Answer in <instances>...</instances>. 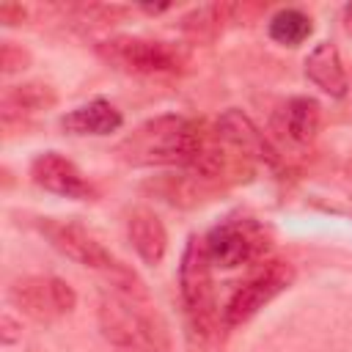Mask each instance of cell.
I'll use <instances>...</instances> for the list:
<instances>
[{
    "mask_svg": "<svg viewBox=\"0 0 352 352\" xmlns=\"http://www.w3.org/2000/svg\"><path fill=\"white\" fill-rule=\"evenodd\" d=\"M209 140V132L201 121L184 116H157L132 129L118 146L116 154L138 168L151 165H176L192 168Z\"/></svg>",
    "mask_w": 352,
    "mask_h": 352,
    "instance_id": "1",
    "label": "cell"
},
{
    "mask_svg": "<svg viewBox=\"0 0 352 352\" xmlns=\"http://www.w3.org/2000/svg\"><path fill=\"white\" fill-rule=\"evenodd\" d=\"M148 297H135L118 289H102L99 294V330L116 352H165L162 330L148 311Z\"/></svg>",
    "mask_w": 352,
    "mask_h": 352,
    "instance_id": "2",
    "label": "cell"
},
{
    "mask_svg": "<svg viewBox=\"0 0 352 352\" xmlns=\"http://www.w3.org/2000/svg\"><path fill=\"white\" fill-rule=\"evenodd\" d=\"M38 231L66 258H72V261H77V264H82L88 270L102 272L107 278V286H113L118 292H126V294H135V297H148L143 280L124 261H118L85 226H80L74 220L38 217Z\"/></svg>",
    "mask_w": 352,
    "mask_h": 352,
    "instance_id": "3",
    "label": "cell"
},
{
    "mask_svg": "<svg viewBox=\"0 0 352 352\" xmlns=\"http://www.w3.org/2000/svg\"><path fill=\"white\" fill-rule=\"evenodd\" d=\"M179 294L184 308V322L190 341L204 346L214 327V289H212V261L204 236L192 234L184 245L179 264Z\"/></svg>",
    "mask_w": 352,
    "mask_h": 352,
    "instance_id": "4",
    "label": "cell"
},
{
    "mask_svg": "<svg viewBox=\"0 0 352 352\" xmlns=\"http://www.w3.org/2000/svg\"><path fill=\"white\" fill-rule=\"evenodd\" d=\"M96 55L124 74H176L187 66L184 47L146 36H110L96 44Z\"/></svg>",
    "mask_w": 352,
    "mask_h": 352,
    "instance_id": "5",
    "label": "cell"
},
{
    "mask_svg": "<svg viewBox=\"0 0 352 352\" xmlns=\"http://www.w3.org/2000/svg\"><path fill=\"white\" fill-rule=\"evenodd\" d=\"M204 242H206L212 267L234 270V267H245V264L264 258L272 245V236L253 217H228L217 223L204 236Z\"/></svg>",
    "mask_w": 352,
    "mask_h": 352,
    "instance_id": "6",
    "label": "cell"
},
{
    "mask_svg": "<svg viewBox=\"0 0 352 352\" xmlns=\"http://www.w3.org/2000/svg\"><path fill=\"white\" fill-rule=\"evenodd\" d=\"M294 280V267L289 261L272 258L264 261L226 302L223 308V324L226 327H236L242 322H248L250 316H256L267 302H272L280 292H286Z\"/></svg>",
    "mask_w": 352,
    "mask_h": 352,
    "instance_id": "7",
    "label": "cell"
},
{
    "mask_svg": "<svg viewBox=\"0 0 352 352\" xmlns=\"http://www.w3.org/2000/svg\"><path fill=\"white\" fill-rule=\"evenodd\" d=\"M8 302L36 322H52L74 311V289L55 275H25L8 286Z\"/></svg>",
    "mask_w": 352,
    "mask_h": 352,
    "instance_id": "8",
    "label": "cell"
},
{
    "mask_svg": "<svg viewBox=\"0 0 352 352\" xmlns=\"http://www.w3.org/2000/svg\"><path fill=\"white\" fill-rule=\"evenodd\" d=\"M30 179L44 187L47 192L63 195V198H77V201H88L96 195L94 184L85 179V173L63 154L58 151H44L30 162Z\"/></svg>",
    "mask_w": 352,
    "mask_h": 352,
    "instance_id": "9",
    "label": "cell"
},
{
    "mask_svg": "<svg viewBox=\"0 0 352 352\" xmlns=\"http://www.w3.org/2000/svg\"><path fill=\"white\" fill-rule=\"evenodd\" d=\"M223 143L234 146L236 151H242L245 157H250L253 162H264V165H278L280 157L275 151V146L264 138V132H258V126L236 107H228L226 113H220V118L214 121L212 129Z\"/></svg>",
    "mask_w": 352,
    "mask_h": 352,
    "instance_id": "10",
    "label": "cell"
},
{
    "mask_svg": "<svg viewBox=\"0 0 352 352\" xmlns=\"http://www.w3.org/2000/svg\"><path fill=\"white\" fill-rule=\"evenodd\" d=\"M322 124V107L311 96H292L272 113L275 138L286 140L294 148H305L316 140Z\"/></svg>",
    "mask_w": 352,
    "mask_h": 352,
    "instance_id": "11",
    "label": "cell"
},
{
    "mask_svg": "<svg viewBox=\"0 0 352 352\" xmlns=\"http://www.w3.org/2000/svg\"><path fill=\"white\" fill-rule=\"evenodd\" d=\"M305 77L319 91H324L333 99H341L349 91V77H346V69L341 63L338 47L333 41H319L308 52V58H305Z\"/></svg>",
    "mask_w": 352,
    "mask_h": 352,
    "instance_id": "12",
    "label": "cell"
},
{
    "mask_svg": "<svg viewBox=\"0 0 352 352\" xmlns=\"http://www.w3.org/2000/svg\"><path fill=\"white\" fill-rule=\"evenodd\" d=\"M126 234H129V242L135 248V253L148 264V267H157L162 258H165V250H168V231L162 226V220L146 209V206H138L132 209L129 220H126Z\"/></svg>",
    "mask_w": 352,
    "mask_h": 352,
    "instance_id": "13",
    "label": "cell"
},
{
    "mask_svg": "<svg viewBox=\"0 0 352 352\" xmlns=\"http://www.w3.org/2000/svg\"><path fill=\"white\" fill-rule=\"evenodd\" d=\"M124 124V116L107 99H91L60 118V129L66 135H110Z\"/></svg>",
    "mask_w": 352,
    "mask_h": 352,
    "instance_id": "14",
    "label": "cell"
},
{
    "mask_svg": "<svg viewBox=\"0 0 352 352\" xmlns=\"http://www.w3.org/2000/svg\"><path fill=\"white\" fill-rule=\"evenodd\" d=\"M55 104V91L44 82H25V85H8L0 99V116L3 124L22 121L30 113L47 110Z\"/></svg>",
    "mask_w": 352,
    "mask_h": 352,
    "instance_id": "15",
    "label": "cell"
},
{
    "mask_svg": "<svg viewBox=\"0 0 352 352\" xmlns=\"http://www.w3.org/2000/svg\"><path fill=\"white\" fill-rule=\"evenodd\" d=\"M314 25H311V16L300 8H280L270 16V25H267V33L272 41H278L280 47H297L302 44L308 36H311Z\"/></svg>",
    "mask_w": 352,
    "mask_h": 352,
    "instance_id": "16",
    "label": "cell"
},
{
    "mask_svg": "<svg viewBox=\"0 0 352 352\" xmlns=\"http://www.w3.org/2000/svg\"><path fill=\"white\" fill-rule=\"evenodd\" d=\"M231 11H234L231 6H204V8H195L192 14H187L182 19V30L195 36V38L214 36L220 22H226V14H231Z\"/></svg>",
    "mask_w": 352,
    "mask_h": 352,
    "instance_id": "17",
    "label": "cell"
},
{
    "mask_svg": "<svg viewBox=\"0 0 352 352\" xmlns=\"http://www.w3.org/2000/svg\"><path fill=\"white\" fill-rule=\"evenodd\" d=\"M30 63V52L14 41H3L0 44V72L3 74H16L22 69H28Z\"/></svg>",
    "mask_w": 352,
    "mask_h": 352,
    "instance_id": "18",
    "label": "cell"
},
{
    "mask_svg": "<svg viewBox=\"0 0 352 352\" xmlns=\"http://www.w3.org/2000/svg\"><path fill=\"white\" fill-rule=\"evenodd\" d=\"M22 338V324L11 316V314H3L0 316V341L6 344V346H11V344H16Z\"/></svg>",
    "mask_w": 352,
    "mask_h": 352,
    "instance_id": "19",
    "label": "cell"
},
{
    "mask_svg": "<svg viewBox=\"0 0 352 352\" xmlns=\"http://www.w3.org/2000/svg\"><path fill=\"white\" fill-rule=\"evenodd\" d=\"M22 16H25L22 6H16V3H3L0 6V19L6 25H16V22H22Z\"/></svg>",
    "mask_w": 352,
    "mask_h": 352,
    "instance_id": "20",
    "label": "cell"
},
{
    "mask_svg": "<svg viewBox=\"0 0 352 352\" xmlns=\"http://www.w3.org/2000/svg\"><path fill=\"white\" fill-rule=\"evenodd\" d=\"M344 30L352 36V3L344 6Z\"/></svg>",
    "mask_w": 352,
    "mask_h": 352,
    "instance_id": "21",
    "label": "cell"
}]
</instances>
